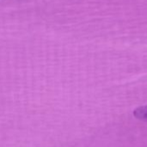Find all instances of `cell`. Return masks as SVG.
Listing matches in <instances>:
<instances>
[{
	"label": "cell",
	"instance_id": "obj_1",
	"mask_svg": "<svg viewBox=\"0 0 147 147\" xmlns=\"http://www.w3.org/2000/svg\"><path fill=\"white\" fill-rule=\"evenodd\" d=\"M134 115L139 120H147V105L136 108L134 111Z\"/></svg>",
	"mask_w": 147,
	"mask_h": 147
}]
</instances>
